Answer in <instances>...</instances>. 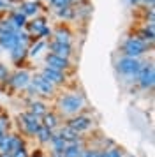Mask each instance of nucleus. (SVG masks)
I'll return each instance as SVG.
<instances>
[{
	"instance_id": "f257e3e1",
	"label": "nucleus",
	"mask_w": 155,
	"mask_h": 157,
	"mask_svg": "<svg viewBox=\"0 0 155 157\" xmlns=\"http://www.w3.org/2000/svg\"><path fill=\"white\" fill-rule=\"evenodd\" d=\"M85 106V97L81 94H67L58 99V108L65 115H76L79 113Z\"/></svg>"
},
{
	"instance_id": "f03ea898",
	"label": "nucleus",
	"mask_w": 155,
	"mask_h": 157,
	"mask_svg": "<svg viewBox=\"0 0 155 157\" xmlns=\"http://www.w3.org/2000/svg\"><path fill=\"white\" fill-rule=\"evenodd\" d=\"M18 127L21 129V132L27 136H35L37 129L41 127V118H37L35 115H32L30 111L18 115Z\"/></svg>"
},
{
	"instance_id": "7ed1b4c3",
	"label": "nucleus",
	"mask_w": 155,
	"mask_h": 157,
	"mask_svg": "<svg viewBox=\"0 0 155 157\" xmlns=\"http://www.w3.org/2000/svg\"><path fill=\"white\" fill-rule=\"evenodd\" d=\"M148 48H150V46H148L146 43H143L141 39H138V37H129V39H125V43L122 46L125 57H130V58L141 57L143 53L148 51Z\"/></svg>"
},
{
	"instance_id": "20e7f679",
	"label": "nucleus",
	"mask_w": 155,
	"mask_h": 157,
	"mask_svg": "<svg viewBox=\"0 0 155 157\" xmlns=\"http://www.w3.org/2000/svg\"><path fill=\"white\" fill-rule=\"evenodd\" d=\"M139 69H141V62L138 58L123 57L116 62V71H118L120 74L127 76V78H138Z\"/></svg>"
},
{
	"instance_id": "39448f33",
	"label": "nucleus",
	"mask_w": 155,
	"mask_h": 157,
	"mask_svg": "<svg viewBox=\"0 0 155 157\" xmlns=\"http://www.w3.org/2000/svg\"><path fill=\"white\" fill-rule=\"evenodd\" d=\"M138 83L143 90H148L152 88L155 83V71H153V65L146 64V65H141L139 72H138Z\"/></svg>"
},
{
	"instance_id": "423d86ee",
	"label": "nucleus",
	"mask_w": 155,
	"mask_h": 157,
	"mask_svg": "<svg viewBox=\"0 0 155 157\" xmlns=\"http://www.w3.org/2000/svg\"><path fill=\"white\" fill-rule=\"evenodd\" d=\"M30 83H32V86L35 88V94H41L44 97H51V95L55 94V85L49 83L48 79H44L41 74H35L34 78L30 79Z\"/></svg>"
},
{
	"instance_id": "0eeeda50",
	"label": "nucleus",
	"mask_w": 155,
	"mask_h": 157,
	"mask_svg": "<svg viewBox=\"0 0 155 157\" xmlns=\"http://www.w3.org/2000/svg\"><path fill=\"white\" fill-rule=\"evenodd\" d=\"M67 125L70 129H74L76 132H85V131H88V129L93 125V122H92L90 117H86V115H76V117H72L69 122H67Z\"/></svg>"
},
{
	"instance_id": "6e6552de",
	"label": "nucleus",
	"mask_w": 155,
	"mask_h": 157,
	"mask_svg": "<svg viewBox=\"0 0 155 157\" xmlns=\"http://www.w3.org/2000/svg\"><path fill=\"white\" fill-rule=\"evenodd\" d=\"M7 83L13 86L14 90H23L30 85V74L27 71H16L13 76H9Z\"/></svg>"
},
{
	"instance_id": "1a4fd4ad",
	"label": "nucleus",
	"mask_w": 155,
	"mask_h": 157,
	"mask_svg": "<svg viewBox=\"0 0 155 157\" xmlns=\"http://www.w3.org/2000/svg\"><path fill=\"white\" fill-rule=\"evenodd\" d=\"M46 67H51L55 71H67L70 67V62L69 58H63V57H58V55H53V53H48L46 55Z\"/></svg>"
},
{
	"instance_id": "9d476101",
	"label": "nucleus",
	"mask_w": 155,
	"mask_h": 157,
	"mask_svg": "<svg viewBox=\"0 0 155 157\" xmlns=\"http://www.w3.org/2000/svg\"><path fill=\"white\" fill-rule=\"evenodd\" d=\"M27 30H28V36L32 37V39H41L42 32L46 29V18H35L34 21H27Z\"/></svg>"
},
{
	"instance_id": "9b49d317",
	"label": "nucleus",
	"mask_w": 155,
	"mask_h": 157,
	"mask_svg": "<svg viewBox=\"0 0 155 157\" xmlns=\"http://www.w3.org/2000/svg\"><path fill=\"white\" fill-rule=\"evenodd\" d=\"M41 76L44 79H48L49 83H53V85H60V83L65 81V74L62 71H55L51 67H44L41 71Z\"/></svg>"
},
{
	"instance_id": "f8f14e48",
	"label": "nucleus",
	"mask_w": 155,
	"mask_h": 157,
	"mask_svg": "<svg viewBox=\"0 0 155 157\" xmlns=\"http://www.w3.org/2000/svg\"><path fill=\"white\" fill-rule=\"evenodd\" d=\"M18 46V32H11V34H0V48L11 51Z\"/></svg>"
},
{
	"instance_id": "ddd939ff",
	"label": "nucleus",
	"mask_w": 155,
	"mask_h": 157,
	"mask_svg": "<svg viewBox=\"0 0 155 157\" xmlns=\"http://www.w3.org/2000/svg\"><path fill=\"white\" fill-rule=\"evenodd\" d=\"M49 50L53 55H58V57H63V58H69L70 53H72V48H70V44H63V43H49Z\"/></svg>"
},
{
	"instance_id": "4468645a",
	"label": "nucleus",
	"mask_w": 155,
	"mask_h": 157,
	"mask_svg": "<svg viewBox=\"0 0 155 157\" xmlns=\"http://www.w3.org/2000/svg\"><path fill=\"white\" fill-rule=\"evenodd\" d=\"M58 134L62 136L67 143H78V141H81V136H79V132H76L74 129H70L67 124H65L63 127H60V132H58Z\"/></svg>"
},
{
	"instance_id": "2eb2a0df",
	"label": "nucleus",
	"mask_w": 155,
	"mask_h": 157,
	"mask_svg": "<svg viewBox=\"0 0 155 157\" xmlns=\"http://www.w3.org/2000/svg\"><path fill=\"white\" fill-rule=\"evenodd\" d=\"M136 37L141 39L143 43H146L148 46H152V44H153V37H155V34H153V23H150V25H146L145 29H141Z\"/></svg>"
},
{
	"instance_id": "dca6fc26",
	"label": "nucleus",
	"mask_w": 155,
	"mask_h": 157,
	"mask_svg": "<svg viewBox=\"0 0 155 157\" xmlns=\"http://www.w3.org/2000/svg\"><path fill=\"white\" fill-rule=\"evenodd\" d=\"M83 145H81V141H78V143H69L67 145V148L63 150L62 154L63 157H81L83 155Z\"/></svg>"
},
{
	"instance_id": "f3484780",
	"label": "nucleus",
	"mask_w": 155,
	"mask_h": 157,
	"mask_svg": "<svg viewBox=\"0 0 155 157\" xmlns=\"http://www.w3.org/2000/svg\"><path fill=\"white\" fill-rule=\"evenodd\" d=\"M70 37H72L70 30L67 29V27H63V25H60V27L55 30V41H56V43L70 44Z\"/></svg>"
},
{
	"instance_id": "a211bd4d",
	"label": "nucleus",
	"mask_w": 155,
	"mask_h": 157,
	"mask_svg": "<svg viewBox=\"0 0 155 157\" xmlns=\"http://www.w3.org/2000/svg\"><path fill=\"white\" fill-rule=\"evenodd\" d=\"M28 57V50L27 48H21V46H16L14 50H11V58L16 65H21L25 62V58Z\"/></svg>"
},
{
	"instance_id": "6ab92c4d",
	"label": "nucleus",
	"mask_w": 155,
	"mask_h": 157,
	"mask_svg": "<svg viewBox=\"0 0 155 157\" xmlns=\"http://www.w3.org/2000/svg\"><path fill=\"white\" fill-rule=\"evenodd\" d=\"M51 136H53V131L44 127L42 124H41V127L37 129V132H35V138H37V141L41 143V145H48L51 141Z\"/></svg>"
},
{
	"instance_id": "aec40b11",
	"label": "nucleus",
	"mask_w": 155,
	"mask_h": 157,
	"mask_svg": "<svg viewBox=\"0 0 155 157\" xmlns=\"http://www.w3.org/2000/svg\"><path fill=\"white\" fill-rule=\"evenodd\" d=\"M49 143H51V147H53V152H56V154H62L63 150L67 148V145H69L62 136L55 134V132H53V136H51V141Z\"/></svg>"
},
{
	"instance_id": "412c9836",
	"label": "nucleus",
	"mask_w": 155,
	"mask_h": 157,
	"mask_svg": "<svg viewBox=\"0 0 155 157\" xmlns=\"http://www.w3.org/2000/svg\"><path fill=\"white\" fill-rule=\"evenodd\" d=\"M32 115H35L37 118H42L44 115L48 113V108H46V104L44 102H41V101H32L30 102V109H28Z\"/></svg>"
},
{
	"instance_id": "4be33fe9",
	"label": "nucleus",
	"mask_w": 155,
	"mask_h": 157,
	"mask_svg": "<svg viewBox=\"0 0 155 157\" xmlns=\"http://www.w3.org/2000/svg\"><path fill=\"white\" fill-rule=\"evenodd\" d=\"M41 124L44 125V127H48V129H56L58 127V124H60V120H58V115L53 113V111H49V113H46L44 117H42V120Z\"/></svg>"
},
{
	"instance_id": "5701e85b",
	"label": "nucleus",
	"mask_w": 155,
	"mask_h": 157,
	"mask_svg": "<svg viewBox=\"0 0 155 157\" xmlns=\"http://www.w3.org/2000/svg\"><path fill=\"white\" fill-rule=\"evenodd\" d=\"M9 20L13 21V25L18 30H21L25 25H27V16L23 14V13H20V11H13V13H11V16H9Z\"/></svg>"
},
{
	"instance_id": "b1692460",
	"label": "nucleus",
	"mask_w": 155,
	"mask_h": 157,
	"mask_svg": "<svg viewBox=\"0 0 155 157\" xmlns=\"http://www.w3.org/2000/svg\"><path fill=\"white\" fill-rule=\"evenodd\" d=\"M39 7H41L39 2H23L20 7V13H23L25 16H32L39 11Z\"/></svg>"
},
{
	"instance_id": "393cba45",
	"label": "nucleus",
	"mask_w": 155,
	"mask_h": 157,
	"mask_svg": "<svg viewBox=\"0 0 155 157\" xmlns=\"http://www.w3.org/2000/svg\"><path fill=\"white\" fill-rule=\"evenodd\" d=\"M74 13H76V14H79V16H85V18H86V16H90L92 14V6L90 4H88V2H78L76 4V7H74Z\"/></svg>"
},
{
	"instance_id": "a878e982",
	"label": "nucleus",
	"mask_w": 155,
	"mask_h": 157,
	"mask_svg": "<svg viewBox=\"0 0 155 157\" xmlns=\"http://www.w3.org/2000/svg\"><path fill=\"white\" fill-rule=\"evenodd\" d=\"M11 127V120L7 113H0V141L4 140V136L7 134V131Z\"/></svg>"
},
{
	"instance_id": "bb28decb",
	"label": "nucleus",
	"mask_w": 155,
	"mask_h": 157,
	"mask_svg": "<svg viewBox=\"0 0 155 157\" xmlns=\"http://www.w3.org/2000/svg\"><path fill=\"white\" fill-rule=\"evenodd\" d=\"M56 14H58V18H63V20H74L76 18V13H74V7L72 6L56 9Z\"/></svg>"
},
{
	"instance_id": "cd10ccee",
	"label": "nucleus",
	"mask_w": 155,
	"mask_h": 157,
	"mask_svg": "<svg viewBox=\"0 0 155 157\" xmlns=\"http://www.w3.org/2000/svg\"><path fill=\"white\" fill-rule=\"evenodd\" d=\"M11 32H20V30L16 29L13 25V21L6 18V20H0V34H11Z\"/></svg>"
},
{
	"instance_id": "c85d7f7f",
	"label": "nucleus",
	"mask_w": 155,
	"mask_h": 157,
	"mask_svg": "<svg viewBox=\"0 0 155 157\" xmlns=\"http://www.w3.org/2000/svg\"><path fill=\"white\" fill-rule=\"evenodd\" d=\"M46 46V43L42 41V39H37V43L32 44V46H28V55L30 57H35V55H39V50H42Z\"/></svg>"
},
{
	"instance_id": "c756f323",
	"label": "nucleus",
	"mask_w": 155,
	"mask_h": 157,
	"mask_svg": "<svg viewBox=\"0 0 155 157\" xmlns=\"http://www.w3.org/2000/svg\"><path fill=\"white\" fill-rule=\"evenodd\" d=\"M78 0H49V4L53 6L55 9H62V7H67V6H74Z\"/></svg>"
},
{
	"instance_id": "7c9ffc66",
	"label": "nucleus",
	"mask_w": 155,
	"mask_h": 157,
	"mask_svg": "<svg viewBox=\"0 0 155 157\" xmlns=\"http://www.w3.org/2000/svg\"><path fill=\"white\" fill-rule=\"evenodd\" d=\"M9 69H7L4 64H0V83H7L9 81Z\"/></svg>"
},
{
	"instance_id": "2f4dec72",
	"label": "nucleus",
	"mask_w": 155,
	"mask_h": 157,
	"mask_svg": "<svg viewBox=\"0 0 155 157\" xmlns=\"http://www.w3.org/2000/svg\"><path fill=\"white\" fill-rule=\"evenodd\" d=\"M106 154H108V157H123V152H122V148H118V147L106 148Z\"/></svg>"
},
{
	"instance_id": "473e14b6",
	"label": "nucleus",
	"mask_w": 155,
	"mask_h": 157,
	"mask_svg": "<svg viewBox=\"0 0 155 157\" xmlns=\"http://www.w3.org/2000/svg\"><path fill=\"white\" fill-rule=\"evenodd\" d=\"M13 157H28V150H27V147H23V148L16 150V152L13 154Z\"/></svg>"
},
{
	"instance_id": "72a5a7b5",
	"label": "nucleus",
	"mask_w": 155,
	"mask_h": 157,
	"mask_svg": "<svg viewBox=\"0 0 155 157\" xmlns=\"http://www.w3.org/2000/svg\"><path fill=\"white\" fill-rule=\"evenodd\" d=\"M99 150H83V155L81 157H97Z\"/></svg>"
},
{
	"instance_id": "f704fd0d",
	"label": "nucleus",
	"mask_w": 155,
	"mask_h": 157,
	"mask_svg": "<svg viewBox=\"0 0 155 157\" xmlns=\"http://www.w3.org/2000/svg\"><path fill=\"white\" fill-rule=\"evenodd\" d=\"M28 157H44V154H42V150H35L32 155H28Z\"/></svg>"
},
{
	"instance_id": "c9c22d12",
	"label": "nucleus",
	"mask_w": 155,
	"mask_h": 157,
	"mask_svg": "<svg viewBox=\"0 0 155 157\" xmlns=\"http://www.w3.org/2000/svg\"><path fill=\"white\" fill-rule=\"evenodd\" d=\"M146 6H150V7H153V0H143Z\"/></svg>"
},
{
	"instance_id": "e433bc0d",
	"label": "nucleus",
	"mask_w": 155,
	"mask_h": 157,
	"mask_svg": "<svg viewBox=\"0 0 155 157\" xmlns=\"http://www.w3.org/2000/svg\"><path fill=\"white\" fill-rule=\"evenodd\" d=\"M51 157H63V154H56V152H53V154H51Z\"/></svg>"
},
{
	"instance_id": "4c0bfd02",
	"label": "nucleus",
	"mask_w": 155,
	"mask_h": 157,
	"mask_svg": "<svg viewBox=\"0 0 155 157\" xmlns=\"http://www.w3.org/2000/svg\"><path fill=\"white\" fill-rule=\"evenodd\" d=\"M0 157H13L11 154H4V152H0Z\"/></svg>"
},
{
	"instance_id": "58836bf2",
	"label": "nucleus",
	"mask_w": 155,
	"mask_h": 157,
	"mask_svg": "<svg viewBox=\"0 0 155 157\" xmlns=\"http://www.w3.org/2000/svg\"><path fill=\"white\" fill-rule=\"evenodd\" d=\"M2 7H6V2H4V0H0V9Z\"/></svg>"
},
{
	"instance_id": "ea45409f",
	"label": "nucleus",
	"mask_w": 155,
	"mask_h": 157,
	"mask_svg": "<svg viewBox=\"0 0 155 157\" xmlns=\"http://www.w3.org/2000/svg\"><path fill=\"white\" fill-rule=\"evenodd\" d=\"M129 2H130V4H139L141 0H129Z\"/></svg>"
},
{
	"instance_id": "a19ab883",
	"label": "nucleus",
	"mask_w": 155,
	"mask_h": 157,
	"mask_svg": "<svg viewBox=\"0 0 155 157\" xmlns=\"http://www.w3.org/2000/svg\"><path fill=\"white\" fill-rule=\"evenodd\" d=\"M9 2H21V0H9Z\"/></svg>"
}]
</instances>
